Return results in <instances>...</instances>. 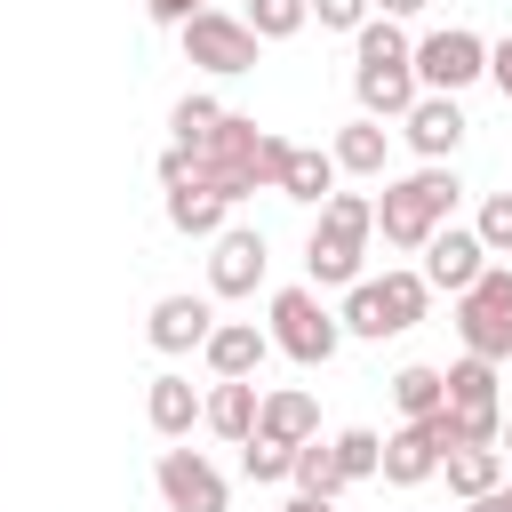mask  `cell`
Instances as JSON below:
<instances>
[{"mask_svg": "<svg viewBox=\"0 0 512 512\" xmlns=\"http://www.w3.org/2000/svg\"><path fill=\"white\" fill-rule=\"evenodd\" d=\"M456 168L448 160H424L416 176H400V184H384V200H376V232L392 240V248H416L424 256V240L448 224V208H456Z\"/></svg>", "mask_w": 512, "mask_h": 512, "instance_id": "2", "label": "cell"}, {"mask_svg": "<svg viewBox=\"0 0 512 512\" xmlns=\"http://www.w3.org/2000/svg\"><path fill=\"white\" fill-rule=\"evenodd\" d=\"M392 408H400L408 424L440 416V408H448V368H432V360H408V368L392 376Z\"/></svg>", "mask_w": 512, "mask_h": 512, "instance_id": "21", "label": "cell"}, {"mask_svg": "<svg viewBox=\"0 0 512 512\" xmlns=\"http://www.w3.org/2000/svg\"><path fill=\"white\" fill-rule=\"evenodd\" d=\"M144 416H152V432H160V440H184V432L200 424V392H192V376H152Z\"/></svg>", "mask_w": 512, "mask_h": 512, "instance_id": "20", "label": "cell"}, {"mask_svg": "<svg viewBox=\"0 0 512 512\" xmlns=\"http://www.w3.org/2000/svg\"><path fill=\"white\" fill-rule=\"evenodd\" d=\"M256 440H272V448H304V440H320V400L296 392V384L264 392V408H256Z\"/></svg>", "mask_w": 512, "mask_h": 512, "instance_id": "14", "label": "cell"}, {"mask_svg": "<svg viewBox=\"0 0 512 512\" xmlns=\"http://www.w3.org/2000/svg\"><path fill=\"white\" fill-rule=\"evenodd\" d=\"M320 224H336V232H352V240H368V232H376V200H368V192H328V208H320Z\"/></svg>", "mask_w": 512, "mask_h": 512, "instance_id": "29", "label": "cell"}, {"mask_svg": "<svg viewBox=\"0 0 512 512\" xmlns=\"http://www.w3.org/2000/svg\"><path fill=\"white\" fill-rule=\"evenodd\" d=\"M176 40H184V56H192L200 72H224V80L256 72V48H264V40L248 32V16H224V8H200Z\"/></svg>", "mask_w": 512, "mask_h": 512, "instance_id": "6", "label": "cell"}, {"mask_svg": "<svg viewBox=\"0 0 512 512\" xmlns=\"http://www.w3.org/2000/svg\"><path fill=\"white\" fill-rule=\"evenodd\" d=\"M480 72H488V40H480V32L448 24V32H424V40H416V88H424V96H456V88H472Z\"/></svg>", "mask_w": 512, "mask_h": 512, "instance_id": "7", "label": "cell"}, {"mask_svg": "<svg viewBox=\"0 0 512 512\" xmlns=\"http://www.w3.org/2000/svg\"><path fill=\"white\" fill-rule=\"evenodd\" d=\"M144 8H152V24H176V32L200 16V0H144Z\"/></svg>", "mask_w": 512, "mask_h": 512, "instance_id": "33", "label": "cell"}, {"mask_svg": "<svg viewBox=\"0 0 512 512\" xmlns=\"http://www.w3.org/2000/svg\"><path fill=\"white\" fill-rule=\"evenodd\" d=\"M288 456H296V448H272V440H240V472H248V480H264V488H272V480H288Z\"/></svg>", "mask_w": 512, "mask_h": 512, "instance_id": "31", "label": "cell"}, {"mask_svg": "<svg viewBox=\"0 0 512 512\" xmlns=\"http://www.w3.org/2000/svg\"><path fill=\"white\" fill-rule=\"evenodd\" d=\"M448 408H504V400H496V360H472V352H464V360L448 368Z\"/></svg>", "mask_w": 512, "mask_h": 512, "instance_id": "26", "label": "cell"}, {"mask_svg": "<svg viewBox=\"0 0 512 512\" xmlns=\"http://www.w3.org/2000/svg\"><path fill=\"white\" fill-rule=\"evenodd\" d=\"M480 272H488V248H480V232H472V224H440V232L424 240V288L464 296Z\"/></svg>", "mask_w": 512, "mask_h": 512, "instance_id": "10", "label": "cell"}, {"mask_svg": "<svg viewBox=\"0 0 512 512\" xmlns=\"http://www.w3.org/2000/svg\"><path fill=\"white\" fill-rule=\"evenodd\" d=\"M432 472H440V440H432V424H400V432H384V472H376V480L416 488V480H432Z\"/></svg>", "mask_w": 512, "mask_h": 512, "instance_id": "16", "label": "cell"}, {"mask_svg": "<svg viewBox=\"0 0 512 512\" xmlns=\"http://www.w3.org/2000/svg\"><path fill=\"white\" fill-rule=\"evenodd\" d=\"M416 8H424V0H376V16H392V24H400V16H416Z\"/></svg>", "mask_w": 512, "mask_h": 512, "instance_id": "35", "label": "cell"}, {"mask_svg": "<svg viewBox=\"0 0 512 512\" xmlns=\"http://www.w3.org/2000/svg\"><path fill=\"white\" fill-rule=\"evenodd\" d=\"M264 232L256 224H224L216 240H208V288L216 296H256L264 288Z\"/></svg>", "mask_w": 512, "mask_h": 512, "instance_id": "9", "label": "cell"}, {"mask_svg": "<svg viewBox=\"0 0 512 512\" xmlns=\"http://www.w3.org/2000/svg\"><path fill=\"white\" fill-rule=\"evenodd\" d=\"M360 256H368V240H352V232H336V224H312V232H304V272H312V288H360V280H368Z\"/></svg>", "mask_w": 512, "mask_h": 512, "instance_id": "11", "label": "cell"}, {"mask_svg": "<svg viewBox=\"0 0 512 512\" xmlns=\"http://www.w3.org/2000/svg\"><path fill=\"white\" fill-rule=\"evenodd\" d=\"M360 64H352V96H360V120H408L416 112V40L392 24V16H368L360 32Z\"/></svg>", "mask_w": 512, "mask_h": 512, "instance_id": "1", "label": "cell"}, {"mask_svg": "<svg viewBox=\"0 0 512 512\" xmlns=\"http://www.w3.org/2000/svg\"><path fill=\"white\" fill-rule=\"evenodd\" d=\"M472 512H512V496H504V488H488V496H472Z\"/></svg>", "mask_w": 512, "mask_h": 512, "instance_id": "36", "label": "cell"}, {"mask_svg": "<svg viewBox=\"0 0 512 512\" xmlns=\"http://www.w3.org/2000/svg\"><path fill=\"white\" fill-rule=\"evenodd\" d=\"M224 216H232V200H224L216 184H176V192H168V224H176L184 240H216Z\"/></svg>", "mask_w": 512, "mask_h": 512, "instance_id": "19", "label": "cell"}, {"mask_svg": "<svg viewBox=\"0 0 512 512\" xmlns=\"http://www.w3.org/2000/svg\"><path fill=\"white\" fill-rule=\"evenodd\" d=\"M272 352H288L296 368H328L336 360V344H344V320L320 304V288H280L272 296Z\"/></svg>", "mask_w": 512, "mask_h": 512, "instance_id": "3", "label": "cell"}, {"mask_svg": "<svg viewBox=\"0 0 512 512\" xmlns=\"http://www.w3.org/2000/svg\"><path fill=\"white\" fill-rule=\"evenodd\" d=\"M504 496H512V480H504Z\"/></svg>", "mask_w": 512, "mask_h": 512, "instance_id": "39", "label": "cell"}, {"mask_svg": "<svg viewBox=\"0 0 512 512\" xmlns=\"http://www.w3.org/2000/svg\"><path fill=\"white\" fill-rule=\"evenodd\" d=\"M272 192H288V200H304V208H328V192H336V152H320V144H288V168H280Z\"/></svg>", "mask_w": 512, "mask_h": 512, "instance_id": "18", "label": "cell"}, {"mask_svg": "<svg viewBox=\"0 0 512 512\" xmlns=\"http://www.w3.org/2000/svg\"><path fill=\"white\" fill-rule=\"evenodd\" d=\"M456 336L472 360H512V264H488L456 296Z\"/></svg>", "mask_w": 512, "mask_h": 512, "instance_id": "4", "label": "cell"}, {"mask_svg": "<svg viewBox=\"0 0 512 512\" xmlns=\"http://www.w3.org/2000/svg\"><path fill=\"white\" fill-rule=\"evenodd\" d=\"M504 440H512V408H504Z\"/></svg>", "mask_w": 512, "mask_h": 512, "instance_id": "38", "label": "cell"}, {"mask_svg": "<svg viewBox=\"0 0 512 512\" xmlns=\"http://www.w3.org/2000/svg\"><path fill=\"white\" fill-rule=\"evenodd\" d=\"M440 472H448V488L472 504V496L504 488V448H448V456H440Z\"/></svg>", "mask_w": 512, "mask_h": 512, "instance_id": "24", "label": "cell"}, {"mask_svg": "<svg viewBox=\"0 0 512 512\" xmlns=\"http://www.w3.org/2000/svg\"><path fill=\"white\" fill-rule=\"evenodd\" d=\"M488 80H496V88H504V104H512V40H496V48H488Z\"/></svg>", "mask_w": 512, "mask_h": 512, "instance_id": "34", "label": "cell"}, {"mask_svg": "<svg viewBox=\"0 0 512 512\" xmlns=\"http://www.w3.org/2000/svg\"><path fill=\"white\" fill-rule=\"evenodd\" d=\"M280 512H336V504H320V496H288Z\"/></svg>", "mask_w": 512, "mask_h": 512, "instance_id": "37", "label": "cell"}, {"mask_svg": "<svg viewBox=\"0 0 512 512\" xmlns=\"http://www.w3.org/2000/svg\"><path fill=\"white\" fill-rule=\"evenodd\" d=\"M472 232H480V248H488V256H512V192H488Z\"/></svg>", "mask_w": 512, "mask_h": 512, "instance_id": "30", "label": "cell"}, {"mask_svg": "<svg viewBox=\"0 0 512 512\" xmlns=\"http://www.w3.org/2000/svg\"><path fill=\"white\" fill-rule=\"evenodd\" d=\"M152 480H160V496H168V512H224L232 504V488H224V472L200 456V448H160V464H152Z\"/></svg>", "mask_w": 512, "mask_h": 512, "instance_id": "8", "label": "cell"}, {"mask_svg": "<svg viewBox=\"0 0 512 512\" xmlns=\"http://www.w3.org/2000/svg\"><path fill=\"white\" fill-rule=\"evenodd\" d=\"M200 352H208V368H216V384H248V376L264 368V352H272V336H264L256 320H216V336H208Z\"/></svg>", "mask_w": 512, "mask_h": 512, "instance_id": "13", "label": "cell"}, {"mask_svg": "<svg viewBox=\"0 0 512 512\" xmlns=\"http://www.w3.org/2000/svg\"><path fill=\"white\" fill-rule=\"evenodd\" d=\"M288 480H296V496H320V504H336V488H352L328 440H304V448L288 456Z\"/></svg>", "mask_w": 512, "mask_h": 512, "instance_id": "23", "label": "cell"}, {"mask_svg": "<svg viewBox=\"0 0 512 512\" xmlns=\"http://www.w3.org/2000/svg\"><path fill=\"white\" fill-rule=\"evenodd\" d=\"M312 24V0H248V32L256 40H296Z\"/></svg>", "mask_w": 512, "mask_h": 512, "instance_id": "28", "label": "cell"}, {"mask_svg": "<svg viewBox=\"0 0 512 512\" xmlns=\"http://www.w3.org/2000/svg\"><path fill=\"white\" fill-rule=\"evenodd\" d=\"M256 408H264L256 376H248V384H216V392L200 400V424H208L216 440H232V448H240V440H256Z\"/></svg>", "mask_w": 512, "mask_h": 512, "instance_id": "17", "label": "cell"}, {"mask_svg": "<svg viewBox=\"0 0 512 512\" xmlns=\"http://www.w3.org/2000/svg\"><path fill=\"white\" fill-rule=\"evenodd\" d=\"M144 336H152L160 352H200V344L216 336V312H208V296H160L152 320H144Z\"/></svg>", "mask_w": 512, "mask_h": 512, "instance_id": "12", "label": "cell"}, {"mask_svg": "<svg viewBox=\"0 0 512 512\" xmlns=\"http://www.w3.org/2000/svg\"><path fill=\"white\" fill-rule=\"evenodd\" d=\"M368 8H376V0H312V16H320L328 32H360V24H368Z\"/></svg>", "mask_w": 512, "mask_h": 512, "instance_id": "32", "label": "cell"}, {"mask_svg": "<svg viewBox=\"0 0 512 512\" xmlns=\"http://www.w3.org/2000/svg\"><path fill=\"white\" fill-rule=\"evenodd\" d=\"M328 448H336V464H344V480H376V472H384V432H368V424H352V432H336Z\"/></svg>", "mask_w": 512, "mask_h": 512, "instance_id": "27", "label": "cell"}, {"mask_svg": "<svg viewBox=\"0 0 512 512\" xmlns=\"http://www.w3.org/2000/svg\"><path fill=\"white\" fill-rule=\"evenodd\" d=\"M464 128H472V120L456 112V96H416V112L400 120V136H408L424 160H448V152L464 144Z\"/></svg>", "mask_w": 512, "mask_h": 512, "instance_id": "15", "label": "cell"}, {"mask_svg": "<svg viewBox=\"0 0 512 512\" xmlns=\"http://www.w3.org/2000/svg\"><path fill=\"white\" fill-rule=\"evenodd\" d=\"M168 128H176V144H184V152H208V144H216V128H224V104H216V96H184V104L168 112Z\"/></svg>", "mask_w": 512, "mask_h": 512, "instance_id": "25", "label": "cell"}, {"mask_svg": "<svg viewBox=\"0 0 512 512\" xmlns=\"http://www.w3.org/2000/svg\"><path fill=\"white\" fill-rule=\"evenodd\" d=\"M384 144H392L384 120H344L336 144H328L336 152V176H384Z\"/></svg>", "mask_w": 512, "mask_h": 512, "instance_id": "22", "label": "cell"}, {"mask_svg": "<svg viewBox=\"0 0 512 512\" xmlns=\"http://www.w3.org/2000/svg\"><path fill=\"white\" fill-rule=\"evenodd\" d=\"M200 176L240 208L248 192H264V128L248 120V112H224V128H216V144L200 152Z\"/></svg>", "mask_w": 512, "mask_h": 512, "instance_id": "5", "label": "cell"}]
</instances>
